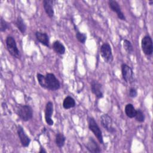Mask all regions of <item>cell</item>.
<instances>
[{
  "mask_svg": "<svg viewBox=\"0 0 153 153\" xmlns=\"http://www.w3.org/2000/svg\"><path fill=\"white\" fill-rule=\"evenodd\" d=\"M36 76L39 85L44 88L57 90L60 87L59 81L52 73H47L45 75L38 73Z\"/></svg>",
  "mask_w": 153,
  "mask_h": 153,
  "instance_id": "6da1fadb",
  "label": "cell"
},
{
  "mask_svg": "<svg viewBox=\"0 0 153 153\" xmlns=\"http://www.w3.org/2000/svg\"><path fill=\"white\" fill-rule=\"evenodd\" d=\"M17 114L22 120L27 121L32 118L33 110L27 105H19L17 108Z\"/></svg>",
  "mask_w": 153,
  "mask_h": 153,
  "instance_id": "7a4b0ae2",
  "label": "cell"
},
{
  "mask_svg": "<svg viewBox=\"0 0 153 153\" xmlns=\"http://www.w3.org/2000/svg\"><path fill=\"white\" fill-rule=\"evenodd\" d=\"M5 44L9 53L14 57L18 59L20 58V51L17 48V44L14 38L11 36H7L5 40Z\"/></svg>",
  "mask_w": 153,
  "mask_h": 153,
  "instance_id": "3957f363",
  "label": "cell"
},
{
  "mask_svg": "<svg viewBox=\"0 0 153 153\" xmlns=\"http://www.w3.org/2000/svg\"><path fill=\"white\" fill-rule=\"evenodd\" d=\"M88 128L93 133L94 136L96 137L97 140L100 143H103V139L102 136V131L99 127L98 124L96 122L95 120L93 117L88 118Z\"/></svg>",
  "mask_w": 153,
  "mask_h": 153,
  "instance_id": "277c9868",
  "label": "cell"
},
{
  "mask_svg": "<svg viewBox=\"0 0 153 153\" xmlns=\"http://www.w3.org/2000/svg\"><path fill=\"white\" fill-rule=\"evenodd\" d=\"M141 47L142 51L147 56H150L153 52V45L151 37L149 35H146L141 41Z\"/></svg>",
  "mask_w": 153,
  "mask_h": 153,
  "instance_id": "5b68a950",
  "label": "cell"
},
{
  "mask_svg": "<svg viewBox=\"0 0 153 153\" xmlns=\"http://www.w3.org/2000/svg\"><path fill=\"white\" fill-rule=\"evenodd\" d=\"M100 54L104 61L108 63H111L114 59L112 48L110 45L107 42L104 43L101 46Z\"/></svg>",
  "mask_w": 153,
  "mask_h": 153,
  "instance_id": "8992f818",
  "label": "cell"
},
{
  "mask_svg": "<svg viewBox=\"0 0 153 153\" xmlns=\"http://www.w3.org/2000/svg\"><path fill=\"white\" fill-rule=\"evenodd\" d=\"M121 73L124 80L128 83L133 82L134 76L132 69L127 64L123 63L121 65Z\"/></svg>",
  "mask_w": 153,
  "mask_h": 153,
  "instance_id": "52a82bcc",
  "label": "cell"
},
{
  "mask_svg": "<svg viewBox=\"0 0 153 153\" xmlns=\"http://www.w3.org/2000/svg\"><path fill=\"white\" fill-rule=\"evenodd\" d=\"M100 123L104 128H105L108 132L113 133L115 130L112 127V120L111 117L106 114H103L100 117Z\"/></svg>",
  "mask_w": 153,
  "mask_h": 153,
  "instance_id": "ba28073f",
  "label": "cell"
},
{
  "mask_svg": "<svg viewBox=\"0 0 153 153\" xmlns=\"http://www.w3.org/2000/svg\"><path fill=\"white\" fill-rule=\"evenodd\" d=\"M109 7L111 9L112 11L116 13L118 17L122 20H126V17L121 11V7L119 5V4L114 0H109L108 2Z\"/></svg>",
  "mask_w": 153,
  "mask_h": 153,
  "instance_id": "9c48e42d",
  "label": "cell"
},
{
  "mask_svg": "<svg viewBox=\"0 0 153 153\" xmlns=\"http://www.w3.org/2000/svg\"><path fill=\"white\" fill-rule=\"evenodd\" d=\"M53 113V103L49 101L47 103L45 109V120L49 126H53L54 121L52 120V114Z\"/></svg>",
  "mask_w": 153,
  "mask_h": 153,
  "instance_id": "30bf717a",
  "label": "cell"
},
{
  "mask_svg": "<svg viewBox=\"0 0 153 153\" xmlns=\"http://www.w3.org/2000/svg\"><path fill=\"white\" fill-rule=\"evenodd\" d=\"M91 92L98 99L102 98L103 97L102 85L98 81L93 80L91 82Z\"/></svg>",
  "mask_w": 153,
  "mask_h": 153,
  "instance_id": "8fae6325",
  "label": "cell"
},
{
  "mask_svg": "<svg viewBox=\"0 0 153 153\" xmlns=\"http://www.w3.org/2000/svg\"><path fill=\"white\" fill-rule=\"evenodd\" d=\"M17 134L22 146L24 147H27L30 144V139L26 134L23 127L20 126H19L17 127Z\"/></svg>",
  "mask_w": 153,
  "mask_h": 153,
  "instance_id": "7c38bea8",
  "label": "cell"
},
{
  "mask_svg": "<svg viewBox=\"0 0 153 153\" xmlns=\"http://www.w3.org/2000/svg\"><path fill=\"white\" fill-rule=\"evenodd\" d=\"M87 150L92 153H98L100 152V149L97 142L93 137H90L86 143Z\"/></svg>",
  "mask_w": 153,
  "mask_h": 153,
  "instance_id": "4fadbf2b",
  "label": "cell"
},
{
  "mask_svg": "<svg viewBox=\"0 0 153 153\" xmlns=\"http://www.w3.org/2000/svg\"><path fill=\"white\" fill-rule=\"evenodd\" d=\"M53 0H44L43 1V7L44 10L50 18H52L54 16V10H53Z\"/></svg>",
  "mask_w": 153,
  "mask_h": 153,
  "instance_id": "5bb4252c",
  "label": "cell"
},
{
  "mask_svg": "<svg viewBox=\"0 0 153 153\" xmlns=\"http://www.w3.org/2000/svg\"><path fill=\"white\" fill-rule=\"evenodd\" d=\"M35 36L37 40L42 45L49 47V36L46 33L37 31L35 32Z\"/></svg>",
  "mask_w": 153,
  "mask_h": 153,
  "instance_id": "9a60e30c",
  "label": "cell"
},
{
  "mask_svg": "<svg viewBox=\"0 0 153 153\" xmlns=\"http://www.w3.org/2000/svg\"><path fill=\"white\" fill-rule=\"evenodd\" d=\"M54 50L59 54H63L65 53V47L59 41H56L53 44Z\"/></svg>",
  "mask_w": 153,
  "mask_h": 153,
  "instance_id": "2e32d148",
  "label": "cell"
},
{
  "mask_svg": "<svg viewBox=\"0 0 153 153\" xmlns=\"http://www.w3.org/2000/svg\"><path fill=\"white\" fill-rule=\"evenodd\" d=\"M75 106V100L71 96H67L63 102V106L65 109H68Z\"/></svg>",
  "mask_w": 153,
  "mask_h": 153,
  "instance_id": "e0dca14e",
  "label": "cell"
},
{
  "mask_svg": "<svg viewBox=\"0 0 153 153\" xmlns=\"http://www.w3.org/2000/svg\"><path fill=\"white\" fill-rule=\"evenodd\" d=\"M124 110H125V113L128 117L130 118H133L136 115V110L135 109L134 106L132 104L128 103L125 106Z\"/></svg>",
  "mask_w": 153,
  "mask_h": 153,
  "instance_id": "ac0fdd59",
  "label": "cell"
},
{
  "mask_svg": "<svg viewBox=\"0 0 153 153\" xmlns=\"http://www.w3.org/2000/svg\"><path fill=\"white\" fill-rule=\"evenodd\" d=\"M16 24L18 29L21 32V33L24 34L26 30V26L25 22H23V20L22 18V17L20 16L17 17Z\"/></svg>",
  "mask_w": 153,
  "mask_h": 153,
  "instance_id": "d6986e66",
  "label": "cell"
},
{
  "mask_svg": "<svg viewBox=\"0 0 153 153\" xmlns=\"http://www.w3.org/2000/svg\"><path fill=\"white\" fill-rule=\"evenodd\" d=\"M66 137L65 136L60 133H58L56 135V143L57 147L59 148H62L65 143Z\"/></svg>",
  "mask_w": 153,
  "mask_h": 153,
  "instance_id": "ffe728a7",
  "label": "cell"
},
{
  "mask_svg": "<svg viewBox=\"0 0 153 153\" xmlns=\"http://www.w3.org/2000/svg\"><path fill=\"white\" fill-rule=\"evenodd\" d=\"M123 47L127 53L131 54L133 52V47L130 41L127 39H124L123 41Z\"/></svg>",
  "mask_w": 153,
  "mask_h": 153,
  "instance_id": "44dd1931",
  "label": "cell"
},
{
  "mask_svg": "<svg viewBox=\"0 0 153 153\" xmlns=\"http://www.w3.org/2000/svg\"><path fill=\"white\" fill-rule=\"evenodd\" d=\"M134 118H135V120L139 123H142L145 121V115H144L143 112L140 109L136 110V112Z\"/></svg>",
  "mask_w": 153,
  "mask_h": 153,
  "instance_id": "7402d4cb",
  "label": "cell"
},
{
  "mask_svg": "<svg viewBox=\"0 0 153 153\" xmlns=\"http://www.w3.org/2000/svg\"><path fill=\"white\" fill-rule=\"evenodd\" d=\"M76 38L79 42L82 44H84L87 39V35L84 33H81L79 31H77L76 32Z\"/></svg>",
  "mask_w": 153,
  "mask_h": 153,
  "instance_id": "603a6c76",
  "label": "cell"
},
{
  "mask_svg": "<svg viewBox=\"0 0 153 153\" xmlns=\"http://www.w3.org/2000/svg\"><path fill=\"white\" fill-rule=\"evenodd\" d=\"M8 27V23L6 21H5L2 17L1 18V22H0V31L1 32H4L6 30V29Z\"/></svg>",
  "mask_w": 153,
  "mask_h": 153,
  "instance_id": "cb8c5ba5",
  "label": "cell"
},
{
  "mask_svg": "<svg viewBox=\"0 0 153 153\" xmlns=\"http://www.w3.org/2000/svg\"><path fill=\"white\" fill-rule=\"evenodd\" d=\"M137 96V91L135 88H130L129 90V96L130 97L134 98Z\"/></svg>",
  "mask_w": 153,
  "mask_h": 153,
  "instance_id": "d4e9b609",
  "label": "cell"
},
{
  "mask_svg": "<svg viewBox=\"0 0 153 153\" xmlns=\"http://www.w3.org/2000/svg\"><path fill=\"white\" fill-rule=\"evenodd\" d=\"M47 151L44 149V148H40V150H39V153H43V152H46Z\"/></svg>",
  "mask_w": 153,
  "mask_h": 153,
  "instance_id": "484cf974",
  "label": "cell"
},
{
  "mask_svg": "<svg viewBox=\"0 0 153 153\" xmlns=\"http://www.w3.org/2000/svg\"><path fill=\"white\" fill-rule=\"evenodd\" d=\"M152 3H153V1H152V0L149 1V4H150V5H152Z\"/></svg>",
  "mask_w": 153,
  "mask_h": 153,
  "instance_id": "4316f807",
  "label": "cell"
}]
</instances>
